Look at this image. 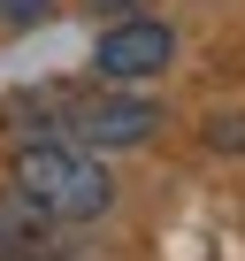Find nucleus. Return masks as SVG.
I'll return each instance as SVG.
<instances>
[{
  "label": "nucleus",
  "mask_w": 245,
  "mask_h": 261,
  "mask_svg": "<svg viewBox=\"0 0 245 261\" xmlns=\"http://www.w3.org/2000/svg\"><path fill=\"white\" fill-rule=\"evenodd\" d=\"M16 192H23L46 223H92V215H107L115 177H107L100 154L77 146V139H31V146L16 154Z\"/></svg>",
  "instance_id": "nucleus-1"
},
{
  "label": "nucleus",
  "mask_w": 245,
  "mask_h": 261,
  "mask_svg": "<svg viewBox=\"0 0 245 261\" xmlns=\"http://www.w3.org/2000/svg\"><path fill=\"white\" fill-rule=\"evenodd\" d=\"M62 130H69V139L77 146H146L154 139V130H161V108L154 100H138V92H84V100H69L62 108Z\"/></svg>",
  "instance_id": "nucleus-2"
},
{
  "label": "nucleus",
  "mask_w": 245,
  "mask_h": 261,
  "mask_svg": "<svg viewBox=\"0 0 245 261\" xmlns=\"http://www.w3.org/2000/svg\"><path fill=\"white\" fill-rule=\"evenodd\" d=\"M169 62H176V31L154 23V16H115V23L100 31V46H92V69H100L107 85H146V77H161Z\"/></svg>",
  "instance_id": "nucleus-3"
},
{
  "label": "nucleus",
  "mask_w": 245,
  "mask_h": 261,
  "mask_svg": "<svg viewBox=\"0 0 245 261\" xmlns=\"http://www.w3.org/2000/svg\"><path fill=\"white\" fill-rule=\"evenodd\" d=\"M39 207L23 200V192H0V261H31L39 253Z\"/></svg>",
  "instance_id": "nucleus-4"
},
{
  "label": "nucleus",
  "mask_w": 245,
  "mask_h": 261,
  "mask_svg": "<svg viewBox=\"0 0 245 261\" xmlns=\"http://www.w3.org/2000/svg\"><path fill=\"white\" fill-rule=\"evenodd\" d=\"M46 8H54V0H0V16H8L16 31H31V23L46 16Z\"/></svg>",
  "instance_id": "nucleus-5"
},
{
  "label": "nucleus",
  "mask_w": 245,
  "mask_h": 261,
  "mask_svg": "<svg viewBox=\"0 0 245 261\" xmlns=\"http://www.w3.org/2000/svg\"><path fill=\"white\" fill-rule=\"evenodd\" d=\"M100 16H138V8H161V0H92Z\"/></svg>",
  "instance_id": "nucleus-6"
}]
</instances>
